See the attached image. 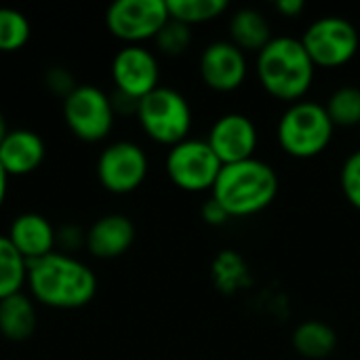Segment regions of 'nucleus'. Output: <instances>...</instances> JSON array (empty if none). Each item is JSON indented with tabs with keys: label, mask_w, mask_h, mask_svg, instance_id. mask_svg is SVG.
Returning a JSON list of instances; mask_svg holds the SVG:
<instances>
[{
	"label": "nucleus",
	"mask_w": 360,
	"mask_h": 360,
	"mask_svg": "<svg viewBox=\"0 0 360 360\" xmlns=\"http://www.w3.org/2000/svg\"><path fill=\"white\" fill-rule=\"evenodd\" d=\"M32 38L30 19L11 6H0V53H15Z\"/></svg>",
	"instance_id": "23"
},
{
	"label": "nucleus",
	"mask_w": 360,
	"mask_h": 360,
	"mask_svg": "<svg viewBox=\"0 0 360 360\" xmlns=\"http://www.w3.org/2000/svg\"><path fill=\"white\" fill-rule=\"evenodd\" d=\"M27 289L36 304L53 310H78L97 295V276L76 255L53 251L27 266Z\"/></svg>",
	"instance_id": "1"
},
{
	"label": "nucleus",
	"mask_w": 360,
	"mask_h": 360,
	"mask_svg": "<svg viewBox=\"0 0 360 360\" xmlns=\"http://www.w3.org/2000/svg\"><path fill=\"white\" fill-rule=\"evenodd\" d=\"M167 21V0H116L105 11L108 32L124 44L154 40Z\"/></svg>",
	"instance_id": "9"
},
{
	"label": "nucleus",
	"mask_w": 360,
	"mask_h": 360,
	"mask_svg": "<svg viewBox=\"0 0 360 360\" xmlns=\"http://www.w3.org/2000/svg\"><path fill=\"white\" fill-rule=\"evenodd\" d=\"M211 150L217 154L221 165L240 162L247 158H253L257 150V127L255 122L240 112H228L221 114L209 129V135L205 137Z\"/></svg>",
	"instance_id": "13"
},
{
	"label": "nucleus",
	"mask_w": 360,
	"mask_h": 360,
	"mask_svg": "<svg viewBox=\"0 0 360 360\" xmlns=\"http://www.w3.org/2000/svg\"><path fill=\"white\" fill-rule=\"evenodd\" d=\"M302 44L316 68H340L354 59L360 49L356 25L342 15L316 17L302 34Z\"/></svg>",
	"instance_id": "6"
},
{
	"label": "nucleus",
	"mask_w": 360,
	"mask_h": 360,
	"mask_svg": "<svg viewBox=\"0 0 360 360\" xmlns=\"http://www.w3.org/2000/svg\"><path fill=\"white\" fill-rule=\"evenodd\" d=\"M198 72L209 89L217 93H232L247 80V53L230 40H213L198 57Z\"/></svg>",
	"instance_id": "12"
},
{
	"label": "nucleus",
	"mask_w": 360,
	"mask_h": 360,
	"mask_svg": "<svg viewBox=\"0 0 360 360\" xmlns=\"http://www.w3.org/2000/svg\"><path fill=\"white\" fill-rule=\"evenodd\" d=\"M259 84L274 99L295 103L310 91L316 65L300 38L274 36L255 59Z\"/></svg>",
	"instance_id": "2"
},
{
	"label": "nucleus",
	"mask_w": 360,
	"mask_h": 360,
	"mask_svg": "<svg viewBox=\"0 0 360 360\" xmlns=\"http://www.w3.org/2000/svg\"><path fill=\"white\" fill-rule=\"evenodd\" d=\"M333 133L335 127L325 110V103L312 99L289 103L276 124V139L283 152L302 160L323 154L329 148Z\"/></svg>",
	"instance_id": "4"
},
{
	"label": "nucleus",
	"mask_w": 360,
	"mask_h": 360,
	"mask_svg": "<svg viewBox=\"0 0 360 360\" xmlns=\"http://www.w3.org/2000/svg\"><path fill=\"white\" fill-rule=\"evenodd\" d=\"M169 17L186 25H198L217 19L228 11L226 0H167Z\"/></svg>",
	"instance_id": "21"
},
{
	"label": "nucleus",
	"mask_w": 360,
	"mask_h": 360,
	"mask_svg": "<svg viewBox=\"0 0 360 360\" xmlns=\"http://www.w3.org/2000/svg\"><path fill=\"white\" fill-rule=\"evenodd\" d=\"M6 190H8V175H6V171L2 169V165H0V209H2L4 198H6Z\"/></svg>",
	"instance_id": "29"
},
{
	"label": "nucleus",
	"mask_w": 360,
	"mask_h": 360,
	"mask_svg": "<svg viewBox=\"0 0 360 360\" xmlns=\"http://www.w3.org/2000/svg\"><path fill=\"white\" fill-rule=\"evenodd\" d=\"M221 167V160L211 150L207 139L198 137H188L171 146L165 158V171L171 184L192 194L213 190Z\"/></svg>",
	"instance_id": "7"
},
{
	"label": "nucleus",
	"mask_w": 360,
	"mask_h": 360,
	"mask_svg": "<svg viewBox=\"0 0 360 360\" xmlns=\"http://www.w3.org/2000/svg\"><path fill=\"white\" fill-rule=\"evenodd\" d=\"M110 72L116 91L137 101L160 86L158 59L143 44H124L114 55Z\"/></svg>",
	"instance_id": "11"
},
{
	"label": "nucleus",
	"mask_w": 360,
	"mask_h": 360,
	"mask_svg": "<svg viewBox=\"0 0 360 360\" xmlns=\"http://www.w3.org/2000/svg\"><path fill=\"white\" fill-rule=\"evenodd\" d=\"M46 158L44 139L32 129H11L0 143V165L8 177L34 173Z\"/></svg>",
	"instance_id": "16"
},
{
	"label": "nucleus",
	"mask_w": 360,
	"mask_h": 360,
	"mask_svg": "<svg viewBox=\"0 0 360 360\" xmlns=\"http://www.w3.org/2000/svg\"><path fill=\"white\" fill-rule=\"evenodd\" d=\"M15 249L25 257L27 264L46 257L57 247V230L42 213H21L17 215L6 232Z\"/></svg>",
	"instance_id": "15"
},
{
	"label": "nucleus",
	"mask_w": 360,
	"mask_h": 360,
	"mask_svg": "<svg viewBox=\"0 0 360 360\" xmlns=\"http://www.w3.org/2000/svg\"><path fill=\"white\" fill-rule=\"evenodd\" d=\"M61 112L72 135L86 143L103 141L116 120L110 95L95 84H78L63 99Z\"/></svg>",
	"instance_id": "8"
},
{
	"label": "nucleus",
	"mask_w": 360,
	"mask_h": 360,
	"mask_svg": "<svg viewBox=\"0 0 360 360\" xmlns=\"http://www.w3.org/2000/svg\"><path fill=\"white\" fill-rule=\"evenodd\" d=\"M38 327L36 302L27 293H15L0 300V335L8 342H27Z\"/></svg>",
	"instance_id": "17"
},
{
	"label": "nucleus",
	"mask_w": 360,
	"mask_h": 360,
	"mask_svg": "<svg viewBox=\"0 0 360 360\" xmlns=\"http://www.w3.org/2000/svg\"><path fill=\"white\" fill-rule=\"evenodd\" d=\"M291 344L302 359L325 360L338 348L335 331L323 321H304L295 327L291 335Z\"/></svg>",
	"instance_id": "19"
},
{
	"label": "nucleus",
	"mask_w": 360,
	"mask_h": 360,
	"mask_svg": "<svg viewBox=\"0 0 360 360\" xmlns=\"http://www.w3.org/2000/svg\"><path fill=\"white\" fill-rule=\"evenodd\" d=\"M150 162L146 150L135 141H114L97 158V179L112 194H131L148 177Z\"/></svg>",
	"instance_id": "10"
},
{
	"label": "nucleus",
	"mask_w": 360,
	"mask_h": 360,
	"mask_svg": "<svg viewBox=\"0 0 360 360\" xmlns=\"http://www.w3.org/2000/svg\"><path fill=\"white\" fill-rule=\"evenodd\" d=\"M27 262L6 234H0V300L21 293L27 287Z\"/></svg>",
	"instance_id": "20"
},
{
	"label": "nucleus",
	"mask_w": 360,
	"mask_h": 360,
	"mask_svg": "<svg viewBox=\"0 0 360 360\" xmlns=\"http://www.w3.org/2000/svg\"><path fill=\"white\" fill-rule=\"evenodd\" d=\"M11 129L6 127V118H4V114L0 112V143H2V139L6 137V133H8Z\"/></svg>",
	"instance_id": "30"
},
{
	"label": "nucleus",
	"mask_w": 360,
	"mask_h": 360,
	"mask_svg": "<svg viewBox=\"0 0 360 360\" xmlns=\"http://www.w3.org/2000/svg\"><path fill=\"white\" fill-rule=\"evenodd\" d=\"M200 215H202V219H205L209 226H221V224H226V221L230 219V215L224 211V207H221L215 198H209V200L202 202Z\"/></svg>",
	"instance_id": "27"
},
{
	"label": "nucleus",
	"mask_w": 360,
	"mask_h": 360,
	"mask_svg": "<svg viewBox=\"0 0 360 360\" xmlns=\"http://www.w3.org/2000/svg\"><path fill=\"white\" fill-rule=\"evenodd\" d=\"M340 186L346 200L360 211V148L344 160L340 169Z\"/></svg>",
	"instance_id": "25"
},
{
	"label": "nucleus",
	"mask_w": 360,
	"mask_h": 360,
	"mask_svg": "<svg viewBox=\"0 0 360 360\" xmlns=\"http://www.w3.org/2000/svg\"><path fill=\"white\" fill-rule=\"evenodd\" d=\"M272 38V25L262 11L245 6L230 17V42H234L240 51L259 53Z\"/></svg>",
	"instance_id": "18"
},
{
	"label": "nucleus",
	"mask_w": 360,
	"mask_h": 360,
	"mask_svg": "<svg viewBox=\"0 0 360 360\" xmlns=\"http://www.w3.org/2000/svg\"><path fill=\"white\" fill-rule=\"evenodd\" d=\"M278 175L272 165L259 158L224 165L211 190L230 217H249L268 209L278 196Z\"/></svg>",
	"instance_id": "3"
},
{
	"label": "nucleus",
	"mask_w": 360,
	"mask_h": 360,
	"mask_svg": "<svg viewBox=\"0 0 360 360\" xmlns=\"http://www.w3.org/2000/svg\"><path fill=\"white\" fill-rule=\"evenodd\" d=\"M359 137H360V124H359Z\"/></svg>",
	"instance_id": "31"
},
{
	"label": "nucleus",
	"mask_w": 360,
	"mask_h": 360,
	"mask_svg": "<svg viewBox=\"0 0 360 360\" xmlns=\"http://www.w3.org/2000/svg\"><path fill=\"white\" fill-rule=\"evenodd\" d=\"M325 110L333 122V127H359L360 124V86L354 84H344L335 89L327 103Z\"/></svg>",
	"instance_id": "22"
},
{
	"label": "nucleus",
	"mask_w": 360,
	"mask_h": 360,
	"mask_svg": "<svg viewBox=\"0 0 360 360\" xmlns=\"http://www.w3.org/2000/svg\"><path fill=\"white\" fill-rule=\"evenodd\" d=\"M135 243V224L122 213L101 215L84 232V247L97 259H116Z\"/></svg>",
	"instance_id": "14"
},
{
	"label": "nucleus",
	"mask_w": 360,
	"mask_h": 360,
	"mask_svg": "<svg viewBox=\"0 0 360 360\" xmlns=\"http://www.w3.org/2000/svg\"><path fill=\"white\" fill-rule=\"evenodd\" d=\"M274 8L283 15V17H297L300 13H304L306 4L304 0H278L274 4Z\"/></svg>",
	"instance_id": "28"
},
{
	"label": "nucleus",
	"mask_w": 360,
	"mask_h": 360,
	"mask_svg": "<svg viewBox=\"0 0 360 360\" xmlns=\"http://www.w3.org/2000/svg\"><path fill=\"white\" fill-rule=\"evenodd\" d=\"M135 116L143 133L156 143L171 148L190 137L192 108L177 89L160 84L139 99Z\"/></svg>",
	"instance_id": "5"
},
{
	"label": "nucleus",
	"mask_w": 360,
	"mask_h": 360,
	"mask_svg": "<svg viewBox=\"0 0 360 360\" xmlns=\"http://www.w3.org/2000/svg\"><path fill=\"white\" fill-rule=\"evenodd\" d=\"M44 82H46V89H51V91H53L55 95H59L61 99H65V97L78 86V82L74 80L72 72H70L68 68H61V65L46 70Z\"/></svg>",
	"instance_id": "26"
},
{
	"label": "nucleus",
	"mask_w": 360,
	"mask_h": 360,
	"mask_svg": "<svg viewBox=\"0 0 360 360\" xmlns=\"http://www.w3.org/2000/svg\"><path fill=\"white\" fill-rule=\"evenodd\" d=\"M154 42H156V49L162 55H167V57H179L192 44V27L169 17V21L156 34Z\"/></svg>",
	"instance_id": "24"
}]
</instances>
